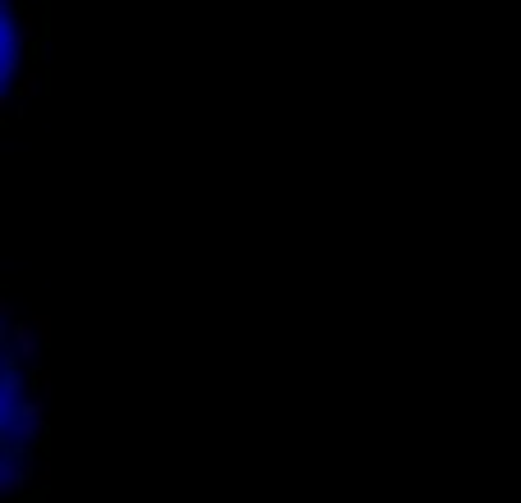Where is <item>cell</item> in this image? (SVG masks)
Segmentation results:
<instances>
[{
	"mask_svg": "<svg viewBox=\"0 0 521 503\" xmlns=\"http://www.w3.org/2000/svg\"><path fill=\"white\" fill-rule=\"evenodd\" d=\"M46 316L0 293V503L46 498Z\"/></svg>",
	"mask_w": 521,
	"mask_h": 503,
	"instance_id": "1",
	"label": "cell"
},
{
	"mask_svg": "<svg viewBox=\"0 0 521 503\" xmlns=\"http://www.w3.org/2000/svg\"><path fill=\"white\" fill-rule=\"evenodd\" d=\"M46 0H0V128L14 124L46 83Z\"/></svg>",
	"mask_w": 521,
	"mask_h": 503,
	"instance_id": "2",
	"label": "cell"
}]
</instances>
